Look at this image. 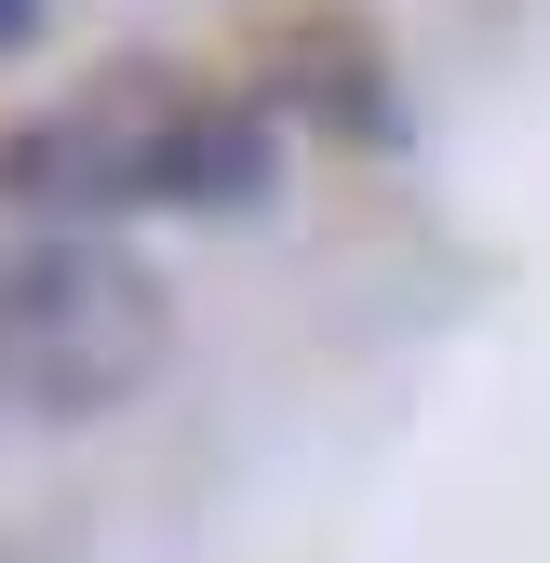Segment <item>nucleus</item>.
Returning a JSON list of instances; mask_svg holds the SVG:
<instances>
[{"mask_svg":"<svg viewBox=\"0 0 550 563\" xmlns=\"http://www.w3.org/2000/svg\"><path fill=\"white\" fill-rule=\"evenodd\" d=\"M162 349H175V309L108 229H67V216L0 229V416L95 430L162 376Z\"/></svg>","mask_w":550,"mask_h":563,"instance_id":"obj_2","label":"nucleus"},{"mask_svg":"<svg viewBox=\"0 0 550 563\" xmlns=\"http://www.w3.org/2000/svg\"><path fill=\"white\" fill-rule=\"evenodd\" d=\"M28 14H41V0H0V41H28Z\"/></svg>","mask_w":550,"mask_h":563,"instance_id":"obj_3","label":"nucleus"},{"mask_svg":"<svg viewBox=\"0 0 550 563\" xmlns=\"http://www.w3.org/2000/svg\"><path fill=\"white\" fill-rule=\"evenodd\" d=\"M283 175L268 108L175 81V67H108V81L28 108L0 134V216H67V229H121V216H255Z\"/></svg>","mask_w":550,"mask_h":563,"instance_id":"obj_1","label":"nucleus"}]
</instances>
